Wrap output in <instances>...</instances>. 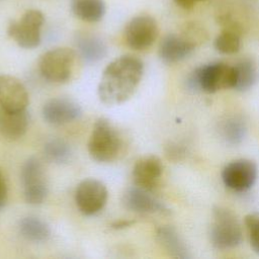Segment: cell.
Listing matches in <instances>:
<instances>
[{"instance_id": "6da1fadb", "label": "cell", "mask_w": 259, "mask_h": 259, "mask_svg": "<svg viewBox=\"0 0 259 259\" xmlns=\"http://www.w3.org/2000/svg\"><path fill=\"white\" fill-rule=\"evenodd\" d=\"M144 74L143 62L132 55L114 59L103 71L99 85L98 96L108 105L119 104L135 93Z\"/></svg>"}, {"instance_id": "9c48e42d", "label": "cell", "mask_w": 259, "mask_h": 259, "mask_svg": "<svg viewBox=\"0 0 259 259\" xmlns=\"http://www.w3.org/2000/svg\"><path fill=\"white\" fill-rule=\"evenodd\" d=\"M127 46L135 51L150 48L158 36V25L150 15H139L130 20L124 31Z\"/></svg>"}, {"instance_id": "4fadbf2b", "label": "cell", "mask_w": 259, "mask_h": 259, "mask_svg": "<svg viewBox=\"0 0 259 259\" xmlns=\"http://www.w3.org/2000/svg\"><path fill=\"white\" fill-rule=\"evenodd\" d=\"M28 93L24 85L15 77L0 75V107L8 110L26 109Z\"/></svg>"}, {"instance_id": "cb8c5ba5", "label": "cell", "mask_w": 259, "mask_h": 259, "mask_svg": "<svg viewBox=\"0 0 259 259\" xmlns=\"http://www.w3.org/2000/svg\"><path fill=\"white\" fill-rule=\"evenodd\" d=\"M240 33L234 30L225 29L214 39V48L218 52L226 55L235 54L240 50Z\"/></svg>"}, {"instance_id": "8992f818", "label": "cell", "mask_w": 259, "mask_h": 259, "mask_svg": "<svg viewBox=\"0 0 259 259\" xmlns=\"http://www.w3.org/2000/svg\"><path fill=\"white\" fill-rule=\"evenodd\" d=\"M45 17L41 11H26L19 20L11 21L7 28L8 35L23 49H34L41 41V27Z\"/></svg>"}, {"instance_id": "9a60e30c", "label": "cell", "mask_w": 259, "mask_h": 259, "mask_svg": "<svg viewBox=\"0 0 259 259\" xmlns=\"http://www.w3.org/2000/svg\"><path fill=\"white\" fill-rule=\"evenodd\" d=\"M195 49V44L190 39L176 35H166L159 46V57L164 63H177L188 57Z\"/></svg>"}, {"instance_id": "ffe728a7", "label": "cell", "mask_w": 259, "mask_h": 259, "mask_svg": "<svg viewBox=\"0 0 259 259\" xmlns=\"http://www.w3.org/2000/svg\"><path fill=\"white\" fill-rule=\"evenodd\" d=\"M71 10L76 17L87 22H97L105 14L103 0H71Z\"/></svg>"}, {"instance_id": "3957f363", "label": "cell", "mask_w": 259, "mask_h": 259, "mask_svg": "<svg viewBox=\"0 0 259 259\" xmlns=\"http://www.w3.org/2000/svg\"><path fill=\"white\" fill-rule=\"evenodd\" d=\"M235 81L234 67L217 62L197 68L189 76L187 83L189 87L200 89L207 93L233 88Z\"/></svg>"}, {"instance_id": "5bb4252c", "label": "cell", "mask_w": 259, "mask_h": 259, "mask_svg": "<svg viewBox=\"0 0 259 259\" xmlns=\"http://www.w3.org/2000/svg\"><path fill=\"white\" fill-rule=\"evenodd\" d=\"M163 173V164L157 156H146L137 161L133 169L135 185L153 191Z\"/></svg>"}, {"instance_id": "7c38bea8", "label": "cell", "mask_w": 259, "mask_h": 259, "mask_svg": "<svg viewBox=\"0 0 259 259\" xmlns=\"http://www.w3.org/2000/svg\"><path fill=\"white\" fill-rule=\"evenodd\" d=\"M122 204L126 209L137 213H165L169 211L164 204L154 197L152 191L146 190L137 185L125 190L122 196Z\"/></svg>"}, {"instance_id": "e0dca14e", "label": "cell", "mask_w": 259, "mask_h": 259, "mask_svg": "<svg viewBox=\"0 0 259 259\" xmlns=\"http://www.w3.org/2000/svg\"><path fill=\"white\" fill-rule=\"evenodd\" d=\"M75 44L78 54L87 63H97L106 56V45L100 37L94 34L87 32L78 33Z\"/></svg>"}, {"instance_id": "52a82bcc", "label": "cell", "mask_w": 259, "mask_h": 259, "mask_svg": "<svg viewBox=\"0 0 259 259\" xmlns=\"http://www.w3.org/2000/svg\"><path fill=\"white\" fill-rule=\"evenodd\" d=\"M20 177L25 201L32 205L42 203L48 195V185L40 161L34 157L28 158L21 167Z\"/></svg>"}, {"instance_id": "603a6c76", "label": "cell", "mask_w": 259, "mask_h": 259, "mask_svg": "<svg viewBox=\"0 0 259 259\" xmlns=\"http://www.w3.org/2000/svg\"><path fill=\"white\" fill-rule=\"evenodd\" d=\"M220 132L222 137L228 143L232 145H237L244 140L247 127L245 122L241 118L235 116L229 117L225 121H223L220 127Z\"/></svg>"}, {"instance_id": "30bf717a", "label": "cell", "mask_w": 259, "mask_h": 259, "mask_svg": "<svg viewBox=\"0 0 259 259\" xmlns=\"http://www.w3.org/2000/svg\"><path fill=\"white\" fill-rule=\"evenodd\" d=\"M256 164L247 159H239L229 163L222 172L224 184L234 191H246L250 189L257 178Z\"/></svg>"}, {"instance_id": "ba28073f", "label": "cell", "mask_w": 259, "mask_h": 259, "mask_svg": "<svg viewBox=\"0 0 259 259\" xmlns=\"http://www.w3.org/2000/svg\"><path fill=\"white\" fill-rule=\"evenodd\" d=\"M108 191L103 182L88 178L82 180L75 191V202L85 215H93L102 210L106 204Z\"/></svg>"}, {"instance_id": "7402d4cb", "label": "cell", "mask_w": 259, "mask_h": 259, "mask_svg": "<svg viewBox=\"0 0 259 259\" xmlns=\"http://www.w3.org/2000/svg\"><path fill=\"white\" fill-rule=\"evenodd\" d=\"M44 155L50 162L64 164L71 159L72 149L66 141L62 139H52L45 144Z\"/></svg>"}, {"instance_id": "d6986e66", "label": "cell", "mask_w": 259, "mask_h": 259, "mask_svg": "<svg viewBox=\"0 0 259 259\" xmlns=\"http://www.w3.org/2000/svg\"><path fill=\"white\" fill-rule=\"evenodd\" d=\"M233 67L235 74L234 89L246 91L257 83L259 79V68L253 59H242Z\"/></svg>"}, {"instance_id": "83f0119b", "label": "cell", "mask_w": 259, "mask_h": 259, "mask_svg": "<svg viewBox=\"0 0 259 259\" xmlns=\"http://www.w3.org/2000/svg\"><path fill=\"white\" fill-rule=\"evenodd\" d=\"M132 224H134V221H118V222H114L111 225V228L114 230H121L130 227Z\"/></svg>"}, {"instance_id": "d4e9b609", "label": "cell", "mask_w": 259, "mask_h": 259, "mask_svg": "<svg viewBox=\"0 0 259 259\" xmlns=\"http://www.w3.org/2000/svg\"><path fill=\"white\" fill-rule=\"evenodd\" d=\"M245 225L249 233L250 244L253 250L259 254V213L253 212L245 217Z\"/></svg>"}, {"instance_id": "484cf974", "label": "cell", "mask_w": 259, "mask_h": 259, "mask_svg": "<svg viewBox=\"0 0 259 259\" xmlns=\"http://www.w3.org/2000/svg\"><path fill=\"white\" fill-rule=\"evenodd\" d=\"M165 155L168 158V160L174 162L180 161L185 156V149L177 143H169L165 147Z\"/></svg>"}, {"instance_id": "7a4b0ae2", "label": "cell", "mask_w": 259, "mask_h": 259, "mask_svg": "<svg viewBox=\"0 0 259 259\" xmlns=\"http://www.w3.org/2000/svg\"><path fill=\"white\" fill-rule=\"evenodd\" d=\"M121 147V138L111 122L103 117L97 119L88 140L91 158L100 163L112 162L117 158Z\"/></svg>"}, {"instance_id": "f1b7e54d", "label": "cell", "mask_w": 259, "mask_h": 259, "mask_svg": "<svg viewBox=\"0 0 259 259\" xmlns=\"http://www.w3.org/2000/svg\"><path fill=\"white\" fill-rule=\"evenodd\" d=\"M175 3L183 9H190L194 6L196 0H174Z\"/></svg>"}, {"instance_id": "4316f807", "label": "cell", "mask_w": 259, "mask_h": 259, "mask_svg": "<svg viewBox=\"0 0 259 259\" xmlns=\"http://www.w3.org/2000/svg\"><path fill=\"white\" fill-rule=\"evenodd\" d=\"M7 201V185L3 174L0 171V209L5 205Z\"/></svg>"}, {"instance_id": "44dd1931", "label": "cell", "mask_w": 259, "mask_h": 259, "mask_svg": "<svg viewBox=\"0 0 259 259\" xmlns=\"http://www.w3.org/2000/svg\"><path fill=\"white\" fill-rule=\"evenodd\" d=\"M20 235L27 241L33 243L46 242L51 236L49 225L39 218L25 217L18 225Z\"/></svg>"}, {"instance_id": "2e32d148", "label": "cell", "mask_w": 259, "mask_h": 259, "mask_svg": "<svg viewBox=\"0 0 259 259\" xmlns=\"http://www.w3.org/2000/svg\"><path fill=\"white\" fill-rule=\"evenodd\" d=\"M29 116L26 109L8 110L0 107V136L8 140H17L27 131Z\"/></svg>"}, {"instance_id": "277c9868", "label": "cell", "mask_w": 259, "mask_h": 259, "mask_svg": "<svg viewBox=\"0 0 259 259\" xmlns=\"http://www.w3.org/2000/svg\"><path fill=\"white\" fill-rule=\"evenodd\" d=\"M213 223L210 229V240L218 249L235 248L242 242L241 225L235 214L228 208L215 206L213 208Z\"/></svg>"}, {"instance_id": "8fae6325", "label": "cell", "mask_w": 259, "mask_h": 259, "mask_svg": "<svg viewBox=\"0 0 259 259\" xmlns=\"http://www.w3.org/2000/svg\"><path fill=\"white\" fill-rule=\"evenodd\" d=\"M42 117L52 125H62L77 119L82 108L77 101L67 97H56L48 100L42 106Z\"/></svg>"}, {"instance_id": "5b68a950", "label": "cell", "mask_w": 259, "mask_h": 259, "mask_svg": "<svg viewBox=\"0 0 259 259\" xmlns=\"http://www.w3.org/2000/svg\"><path fill=\"white\" fill-rule=\"evenodd\" d=\"M76 52L69 48H56L46 52L39 59L38 67L45 79L53 83L67 82L73 73Z\"/></svg>"}, {"instance_id": "ac0fdd59", "label": "cell", "mask_w": 259, "mask_h": 259, "mask_svg": "<svg viewBox=\"0 0 259 259\" xmlns=\"http://www.w3.org/2000/svg\"><path fill=\"white\" fill-rule=\"evenodd\" d=\"M157 240L161 247L174 258H188L187 248L177 231L171 226H163L157 230Z\"/></svg>"}, {"instance_id": "f546056e", "label": "cell", "mask_w": 259, "mask_h": 259, "mask_svg": "<svg viewBox=\"0 0 259 259\" xmlns=\"http://www.w3.org/2000/svg\"><path fill=\"white\" fill-rule=\"evenodd\" d=\"M196 1H199V0H196Z\"/></svg>"}]
</instances>
